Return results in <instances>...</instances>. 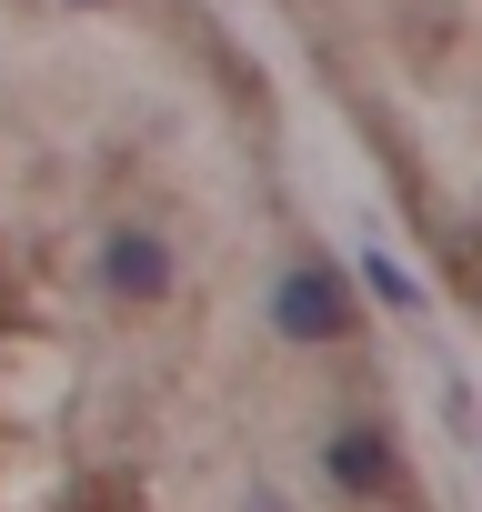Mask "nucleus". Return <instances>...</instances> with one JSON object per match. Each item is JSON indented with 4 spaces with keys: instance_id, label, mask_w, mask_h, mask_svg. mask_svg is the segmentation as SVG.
I'll use <instances>...</instances> for the list:
<instances>
[{
    "instance_id": "1",
    "label": "nucleus",
    "mask_w": 482,
    "mask_h": 512,
    "mask_svg": "<svg viewBox=\"0 0 482 512\" xmlns=\"http://www.w3.org/2000/svg\"><path fill=\"white\" fill-rule=\"evenodd\" d=\"M272 332H282L292 352H342V342L362 332V302H352V282L322 262V251L272 282Z\"/></svg>"
},
{
    "instance_id": "2",
    "label": "nucleus",
    "mask_w": 482,
    "mask_h": 512,
    "mask_svg": "<svg viewBox=\"0 0 482 512\" xmlns=\"http://www.w3.org/2000/svg\"><path fill=\"white\" fill-rule=\"evenodd\" d=\"M91 272H101V292H111L121 312H151V302H171V282H181V251H171L151 221H111Z\"/></svg>"
},
{
    "instance_id": "3",
    "label": "nucleus",
    "mask_w": 482,
    "mask_h": 512,
    "mask_svg": "<svg viewBox=\"0 0 482 512\" xmlns=\"http://www.w3.org/2000/svg\"><path fill=\"white\" fill-rule=\"evenodd\" d=\"M322 472H332V492L382 502V492L402 482V442H392V422H342V432L322 442Z\"/></svg>"
},
{
    "instance_id": "4",
    "label": "nucleus",
    "mask_w": 482,
    "mask_h": 512,
    "mask_svg": "<svg viewBox=\"0 0 482 512\" xmlns=\"http://www.w3.org/2000/svg\"><path fill=\"white\" fill-rule=\"evenodd\" d=\"M362 282H372V302H392V312H412L422 292H412V272L392 262V251H362Z\"/></svg>"
},
{
    "instance_id": "5",
    "label": "nucleus",
    "mask_w": 482,
    "mask_h": 512,
    "mask_svg": "<svg viewBox=\"0 0 482 512\" xmlns=\"http://www.w3.org/2000/svg\"><path fill=\"white\" fill-rule=\"evenodd\" d=\"M81 11H111V0H81Z\"/></svg>"
}]
</instances>
